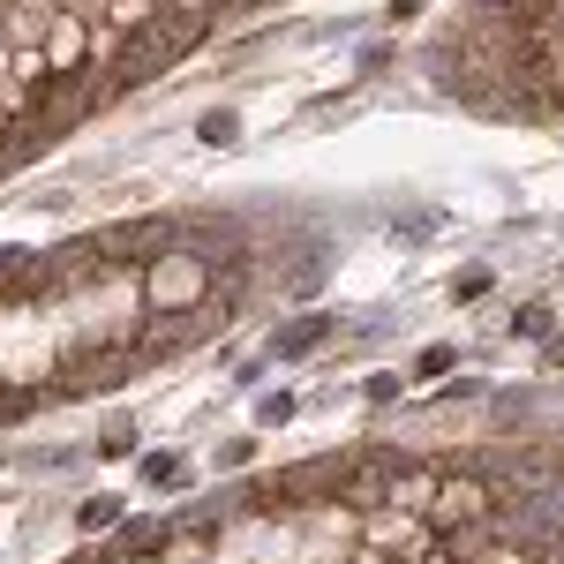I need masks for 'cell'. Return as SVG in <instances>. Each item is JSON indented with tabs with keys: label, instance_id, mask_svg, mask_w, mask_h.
<instances>
[{
	"label": "cell",
	"instance_id": "cell-1",
	"mask_svg": "<svg viewBox=\"0 0 564 564\" xmlns=\"http://www.w3.org/2000/svg\"><path fill=\"white\" fill-rule=\"evenodd\" d=\"M481 512H489V489H481V481H452V489L430 505L436 527H467V520H481Z\"/></svg>",
	"mask_w": 564,
	"mask_h": 564
},
{
	"label": "cell",
	"instance_id": "cell-3",
	"mask_svg": "<svg viewBox=\"0 0 564 564\" xmlns=\"http://www.w3.org/2000/svg\"><path fill=\"white\" fill-rule=\"evenodd\" d=\"M316 339H324V324H316V316H308V324H294V332H286V339H279V354H302V347H316Z\"/></svg>",
	"mask_w": 564,
	"mask_h": 564
},
{
	"label": "cell",
	"instance_id": "cell-4",
	"mask_svg": "<svg viewBox=\"0 0 564 564\" xmlns=\"http://www.w3.org/2000/svg\"><path fill=\"white\" fill-rule=\"evenodd\" d=\"M113 23L135 31V23H151V0H113Z\"/></svg>",
	"mask_w": 564,
	"mask_h": 564
},
{
	"label": "cell",
	"instance_id": "cell-2",
	"mask_svg": "<svg viewBox=\"0 0 564 564\" xmlns=\"http://www.w3.org/2000/svg\"><path fill=\"white\" fill-rule=\"evenodd\" d=\"M76 53H84V23H76V15H61V31H53V45H45V68H61V76H68V68H76Z\"/></svg>",
	"mask_w": 564,
	"mask_h": 564
}]
</instances>
